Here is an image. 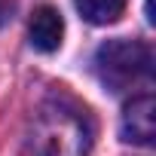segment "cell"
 I'll return each mask as SVG.
<instances>
[{
  "label": "cell",
  "mask_w": 156,
  "mask_h": 156,
  "mask_svg": "<svg viewBox=\"0 0 156 156\" xmlns=\"http://www.w3.org/2000/svg\"><path fill=\"white\" fill-rule=\"evenodd\" d=\"M28 37L37 52H55L64 37V19L55 6H37L28 22Z\"/></svg>",
  "instance_id": "obj_4"
},
{
  "label": "cell",
  "mask_w": 156,
  "mask_h": 156,
  "mask_svg": "<svg viewBox=\"0 0 156 156\" xmlns=\"http://www.w3.org/2000/svg\"><path fill=\"white\" fill-rule=\"evenodd\" d=\"M119 132H122V141H129V144H144V147L153 144V138H156V101H153V95H138L126 104Z\"/></svg>",
  "instance_id": "obj_3"
},
{
  "label": "cell",
  "mask_w": 156,
  "mask_h": 156,
  "mask_svg": "<svg viewBox=\"0 0 156 156\" xmlns=\"http://www.w3.org/2000/svg\"><path fill=\"white\" fill-rule=\"evenodd\" d=\"M76 9L92 25H113L126 9V0H76Z\"/></svg>",
  "instance_id": "obj_5"
},
{
  "label": "cell",
  "mask_w": 156,
  "mask_h": 156,
  "mask_svg": "<svg viewBox=\"0 0 156 156\" xmlns=\"http://www.w3.org/2000/svg\"><path fill=\"white\" fill-rule=\"evenodd\" d=\"M92 126L86 110L64 98L46 101L31 126V153L34 156H89Z\"/></svg>",
  "instance_id": "obj_1"
},
{
  "label": "cell",
  "mask_w": 156,
  "mask_h": 156,
  "mask_svg": "<svg viewBox=\"0 0 156 156\" xmlns=\"http://www.w3.org/2000/svg\"><path fill=\"white\" fill-rule=\"evenodd\" d=\"M95 70H98V80L110 92H126V89L150 80L153 52L141 40L116 37V40H107V43L98 46V52H95Z\"/></svg>",
  "instance_id": "obj_2"
}]
</instances>
